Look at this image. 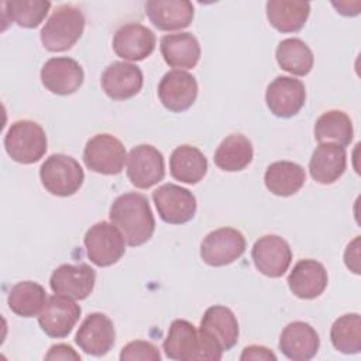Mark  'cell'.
<instances>
[{
	"mask_svg": "<svg viewBox=\"0 0 361 361\" xmlns=\"http://www.w3.org/2000/svg\"><path fill=\"white\" fill-rule=\"evenodd\" d=\"M109 217L130 247L145 244L155 230V219L148 199L137 192L120 195L111 203Z\"/></svg>",
	"mask_w": 361,
	"mask_h": 361,
	"instance_id": "6da1fadb",
	"label": "cell"
},
{
	"mask_svg": "<svg viewBox=\"0 0 361 361\" xmlns=\"http://www.w3.org/2000/svg\"><path fill=\"white\" fill-rule=\"evenodd\" d=\"M164 353L168 358L176 361H217L223 355V348L206 333L197 331L190 322L176 319L171 323L164 340Z\"/></svg>",
	"mask_w": 361,
	"mask_h": 361,
	"instance_id": "7a4b0ae2",
	"label": "cell"
},
{
	"mask_svg": "<svg viewBox=\"0 0 361 361\" xmlns=\"http://www.w3.org/2000/svg\"><path fill=\"white\" fill-rule=\"evenodd\" d=\"M85 30V17L80 8L63 4L59 6L39 32L41 42L51 52H62L72 48L82 37Z\"/></svg>",
	"mask_w": 361,
	"mask_h": 361,
	"instance_id": "3957f363",
	"label": "cell"
},
{
	"mask_svg": "<svg viewBox=\"0 0 361 361\" xmlns=\"http://www.w3.org/2000/svg\"><path fill=\"white\" fill-rule=\"evenodd\" d=\"M8 157L18 164L38 162L47 152L48 140L44 128L32 120L14 121L4 137Z\"/></svg>",
	"mask_w": 361,
	"mask_h": 361,
	"instance_id": "277c9868",
	"label": "cell"
},
{
	"mask_svg": "<svg viewBox=\"0 0 361 361\" xmlns=\"http://www.w3.org/2000/svg\"><path fill=\"white\" fill-rule=\"evenodd\" d=\"M42 186L55 196L66 197L75 195L85 179L79 162L65 154H52L39 168Z\"/></svg>",
	"mask_w": 361,
	"mask_h": 361,
	"instance_id": "5b68a950",
	"label": "cell"
},
{
	"mask_svg": "<svg viewBox=\"0 0 361 361\" xmlns=\"http://www.w3.org/2000/svg\"><path fill=\"white\" fill-rule=\"evenodd\" d=\"M87 258L97 267L116 264L126 252V240L121 231L109 221L93 224L83 238Z\"/></svg>",
	"mask_w": 361,
	"mask_h": 361,
	"instance_id": "8992f818",
	"label": "cell"
},
{
	"mask_svg": "<svg viewBox=\"0 0 361 361\" xmlns=\"http://www.w3.org/2000/svg\"><path fill=\"white\" fill-rule=\"evenodd\" d=\"M127 152L123 142L111 134H96L85 145V165L102 175H117L123 171Z\"/></svg>",
	"mask_w": 361,
	"mask_h": 361,
	"instance_id": "52a82bcc",
	"label": "cell"
},
{
	"mask_svg": "<svg viewBox=\"0 0 361 361\" xmlns=\"http://www.w3.org/2000/svg\"><path fill=\"white\" fill-rule=\"evenodd\" d=\"M247 243L241 231L221 227L210 231L200 244V257L210 267H224L238 259L245 251Z\"/></svg>",
	"mask_w": 361,
	"mask_h": 361,
	"instance_id": "ba28073f",
	"label": "cell"
},
{
	"mask_svg": "<svg viewBox=\"0 0 361 361\" xmlns=\"http://www.w3.org/2000/svg\"><path fill=\"white\" fill-rule=\"evenodd\" d=\"M152 200L159 217L169 224H183L196 213L195 195L175 183H165L152 192Z\"/></svg>",
	"mask_w": 361,
	"mask_h": 361,
	"instance_id": "9c48e42d",
	"label": "cell"
},
{
	"mask_svg": "<svg viewBox=\"0 0 361 361\" xmlns=\"http://www.w3.org/2000/svg\"><path fill=\"white\" fill-rule=\"evenodd\" d=\"M165 176L164 155L149 144L134 147L127 155V178L138 189H149Z\"/></svg>",
	"mask_w": 361,
	"mask_h": 361,
	"instance_id": "30bf717a",
	"label": "cell"
},
{
	"mask_svg": "<svg viewBox=\"0 0 361 361\" xmlns=\"http://www.w3.org/2000/svg\"><path fill=\"white\" fill-rule=\"evenodd\" d=\"M80 306L69 296L58 295L47 299V303L38 314L41 330L54 338L66 337L80 317Z\"/></svg>",
	"mask_w": 361,
	"mask_h": 361,
	"instance_id": "8fae6325",
	"label": "cell"
},
{
	"mask_svg": "<svg viewBox=\"0 0 361 361\" xmlns=\"http://www.w3.org/2000/svg\"><path fill=\"white\" fill-rule=\"evenodd\" d=\"M251 258L262 275L281 278L292 262V251L282 237L268 234L254 243Z\"/></svg>",
	"mask_w": 361,
	"mask_h": 361,
	"instance_id": "7c38bea8",
	"label": "cell"
},
{
	"mask_svg": "<svg viewBox=\"0 0 361 361\" xmlns=\"http://www.w3.org/2000/svg\"><path fill=\"white\" fill-rule=\"evenodd\" d=\"M265 102L272 114L289 118L298 114L305 106V85L302 80L290 76H276L267 87Z\"/></svg>",
	"mask_w": 361,
	"mask_h": 361,
	"instance_id": "4fadbf2b",
	"label": "cell"
},
{
	"mask_svg": "<svg viewBox=\"0 0 361 361\" xmlns=\"http://www.w3.org/2000/svg\"><path fill=\"white\" fill-rule=\"evenodd\" d=\"M75 343L86 354L102 357L107 354L116 343V329L104 313H90L79 326Z\"/></svg>",
	"mask_w": 361,
	"mask_h": 361,
	"instance_id": "5bb4252c",
	"label": "cell"
},
{
	"mask_svg": "<svg viewBox=\"0 0 361 361\" xmlns=\"http://www.w3.org/2000/svg\"><path fill=\"white\" fill-rule=\"evenodd\" d=\"M158 97L166 110L173 113L185 111L197 97V82L189 72L180 69L169 71L158 85Z\"/></svg>",
	"mask_w": 361,
	"mask_h": 361,
	"instance_id": "9a60e30c",
	"label": "cell"
},
{
	"mask_svg": "<svg viewBox=\"0 0 361 361\" xmlns=\"http://www.w3.org/2000/svg\"><path fill=\"white\" fill-rule=\"evenodd\" d=\"M85 73L79 62L68 56L48 59L41 69V82L54 94H72L83 83Z\"/></svg>",
	"mask_w": 361,
	"mask_h": 361,
	"instance_id": "2e32d148",
	"label": "cell"
},
{
	"mask_svg": "<svg viewBox=\"0 0 361 361\" xmlns=\"http://www.w3.org/2000/svg\"><path fill=\"white\" fill-rule=\"evenodd\" d=\"M96 272L87 264H62L49 278V286L54 293L65 295L76 300L86 299L94 288Z\"/></svg>",
	"mask_w": 361,
	"mask_h": 361,
	"instance_id": "e0dca14e",
	"label": "cell"
},
{
	"mask_svg": "<svg viewBox=\"0 0 361 361\" xmlns=\"http://www.w3.org/2000/svg\"><path fill=\"white\" fill-rule=\"evenodd\" d=\"M113 49L124 61H142L154 52L155 35L148 27L140 23H127L116 31Z\"/></svg>",
	"mask_w": 361,
	"mask_h": 361,
	"instance_id": "ac0fdd59",
	"label": "cell"
},
{
	"mask_svg": "<svg viewBox=\"0 0 361 361\" xmlns=\"http://www.w3.org/2000/svg\"><path fill=\"white\" fill-rule=\"evenodd\" d=\"M141 69L128 62L116 61L102 73V89L113 100H127L134 97L142 87Z\"/></svg>",
	"mask_w": 361,
	"mask_h": 361,
	"instance_id": "d6986e66",
	"label": "cell"
},
{
	"mask_svg": "<svg viewBox=\"0 0 361 361\" xmlns=\"http://www.w3.org/2000/svg\"><path fill=\"white\" fill-rule=\"evenodd\" d=\"M320 338L316 330L305 322H292L281 333L279 350L293 361H307L317 354Z\"/></svg>",
	"mask_w": 361,
	"mask_h": 361,
	"instance_id": "ffe728a7",
	"label": "cell"
},
{
	"mask_svg": "<svg viewBox=\"0 0 361 361\" xmlns=\"http://www.w3.org/2000/svg\"><path fill=\"white\" fill-rule=\"evenodd\" d=\"M145 14L161 31L183 30L193 20V4L188 0H149L145 3Z\"/></svg>",
	"mask_w": 361,
	"mask_h": 361,
	"instance_id": "44dd1931",
	"label": "cell"
},
{
	"mask_svg": "<svg viewBox=\"0 0 361 361\" xmlns=\"http://www.w3.org/2000/svg\"><path fill=\"white\" fill-rule=\"evenodd\" d=\"M329 282L327 271L316 259H300L288 276L290 292L299 299H314L323 293Z\"/></svg>",
	"mask_w": 361,
	"mask_h": 361,
	"instance_id": "7402d4cb",
	"label": "cell"
},
{
	"mask_svg": "<svg viewBox=\"0 0 361 361\" xmlns=\"http://www.w3.org/2000/svg\"><path fill=\"white\" fill-rule=\"evenodd\" d=\"M347 168V154L345 148L331 144L323 142L316 147L309 161V172L313 180L322 185H331Z\"/></svg>",
	"mask_w": 361,
	"mask_h": 361,
	"instance_id": "603a6c76",
	"label": "cell"
},
{
	"mask_svg": "<svg viewBox=\"0 0 361 361\" xmlns=\"http://www.w3.org/2000/svg\"><path fill=\"white\" fill-rule=\"evenodd\" d=\"M200 330L212 337L223 351L231 350L238 341V322L234 313L223 305L210 306L204 312L200 320Z\"/></svg>",
	"mask_w": 361,
	"mask_h": 361,
	"instance_id": "cb8c5ba5",
	"label": "cell"
},
{
	"mask_svg": "<svg viewBox=\"0 0 361 361\" xmlns=\"http://www.w3.org/2000/svg\"><path fill=\"white\" fill-rule=\"evenodd\" d=\"M161 54L171 68L192 69L200 58V45L190 32L168 34L161 38Z\"/></svg>",
	"mask_w": 361,
	"mask_h": 361,
	"instance_id": "d4e9b609",
	"label": "cell"
},
{
	"mask_svg": "<svg viewBox=\"0 0 361 361\" xmlns=\"http://www.w3.org/2000/svg\"><path fill=\"white\" fill-rule=\"evenodd\" d=\"M169 171L173 179L195 185L204 178L207 172V159L199 148L183 144L172 151Z\"/></svg>",
	"mask_w": 361,
	"mask_h": 361,
	"instance_id": "484cf974",
	"label": "cell"
},
{
	"mask_svg": "<svg viewBox=\"0 0 361 361\" xmlns=\"http://www.w3.org/2000/svg\"><path fill=\"white\" fill-rule=\"evenodd\" d=\"M306 180L305 169L292 161L272 162L264 175L267 189L276 196H292L302 189Z\"/></svg>",
	"mask_w": 361,
	"mask_h": 361,
	"instance_id": "4316f807",
	"label": "cell"
},
{
	"mask_svg": "<svg viewBox=\"0 0 361 361\" xmlns=\"http://www.w3.org/2000/svg\"><path fill=\"white\" fill-rule=\"evenodd\" d=\"M310 13L307 1L269 0L267 3V18L279 32H296L303 28Z\"/></svg>",
	"mask_w": 361,
	"mask_h": 361,
	"instance_id": "83f0119b",
	"label": "cell"
},
{
	"mask_svg": "<svg viewBox=\"0 0 361 361\" xmlns=\"http://www.w3.org/2000/svg\"><path fill=\"white\" fill-rule=\"evenodd\" d=\"M254 157L251 141L243 134H230L214 152V164L226 172H237L247 168Z\"/></svg>",
	"mask_w": 361,
	"mask_h": 361,
	"instance_id": "f1b7e54d",
	"label": "cell"
},
{
	"mask_svg": "<svg viewBox=\"0 0 361 361\" xmlns=\"http://www.w3.org/2000/svg\"><path fill=\"white\" fill-rule=\"evenodd\" d=\"M314 138L319 144L331 142L347 147L353 141L354 130L351 118L341 110L324 111L314 124Z\"/></svg>",
	"mask_w": 361,
	"mask_h": 361,
	"instance_id": "f546056e",
	"label": "cell"
},
{
	"mask_svg": "<svg viewBox=\"0 0 361 361\" xmlns=\"http://www.w3.org/2000/svg\"><path fill=\"white\" fill-rule=\"evenodd\" d=\"M45 303V289L32 281H21L16 283L7 296V305L10 310L21 317L38 316Z\"/></svg>",
	"mask_w": 361,
	"mask_h": 361,
	"instance_id": "4dcf8cb0",
	"label": "cell"
},
{
	"mask_svg": "<svg viewBox=\"0 0 361 361\" xmlns=\"http://www.w3.org/2000/svg\"><path fill=\"white\" fill-rule=\"evenodd\" d=\"M278 65L296 76H306L314 62L312 49L299 38H286L281 41L275 51Z\"/></svg>",
	"mask_w": 361,
	"mask_h": 361,
	"instance_id": "1f68e13d",
	"label": "cell"
},
{
	"mask_svg": "<svg viewBox=\"0 0 361 361\" xmlns=\"http://www.w3.org/2000/svg\"><path fill=\"white\" fill-rule=\"evenodd\" d=\"M333 347L343 354H357L361 350V319L358 313L340 316L330 329Z\"/></svg>",
	"mask_w": 361,
	"mask_h": 361,
	"instance_id": "d6a6232c",
	"label": "cell"
},
{
	"mask_svg": "<svg viewBox=\"0 0 361 361\" xmlns=\"http://www.w3.org/2000/svg\"><path fill=\"white\" fill-rule=\"evenodd\" d=\"M4 14L23 28H35L47 17L51 3L47 0H11L3 4Z\"/></svg>",
	"mask_w": 361,
	"mask_h": 361,
	"instance_id": "836d02e7",
	"label": "cell"
},
{
	"mask_svg": "<svg viewBox=\"0 0 361 361\" xmlns=\"http://www.w3.org/2000/svg\"><path fill=\"white\" fill-rule=\"evenodd\" d=\"M121 361H159L161 353L158 347H155L152 343L144 341V340H135L130 341L121 348L120 353Z\"/></svg>",
	"mask_w": 361,
	"mask_h": 361,
	"instance_id": "e575fe53",
	"label": "cell"
},
{
	"mask_svg": "<svg viewBox=\"0 0 361 361\" xmlns=\"http://www.w3.org/2000/svg\"><path fill=\"white\" fill-rule=\"evenodd\" d=\"M45 360H75L80 361V355L68 344H55L45 354Z\"/></svg>",
	"mask_w": 361,
	"mask_h": 361,
	"instance_id": "d590c367",
	"label": "cell"
},
{
	"mask_svg": "<svg viewBox=\"0 0 361 361\" xmlns=\"http://www.w3.org/2000/svg\"><path fill=\"white\" fill-rule=\"evenodd\" d=\"M241 361L247 360H276V355L264 345H248L243 350L240 355Z\"/></svg>",
	"mask_w": 361,
	"mask_h": 361,
	"instance_id": "8d00e7d4",
	"label": "cell"
},
{
	"mask_svg": "<svg viewBox=\"0 0 361 361\" xmlns=\"http://www.w3.org/2000/svg\"><path fill=\"white\" fill-rule=\"evenodd\" d=\"M358 243H360V237H355L348 245L347 250L344 252V262L347 265L348 269H351L354 274H360V250H358Z\"/></svg>",
	"mask_w": 361,
	"mask_h": 361,
	"instance_id": "74e56055",
	"label": "cell"
},
{
	"mask_svg": "<svg viewBox=\"0 0 361 361\" xmlns=\"http://www.w3.org/2000/svg\"><path fill=\"white\" fill-rule=\"evenodd\" d=\"M333 6L337 8V11L343 16H357L360 13V7L361 3L360 1H354V3H348V1H340V3H333Z\"/></svg>",
	"mask_w": 361,
	"mask_h": 361,
	"instance_id": "f35d334b",
	"label": "cell"
}]
</instances>
